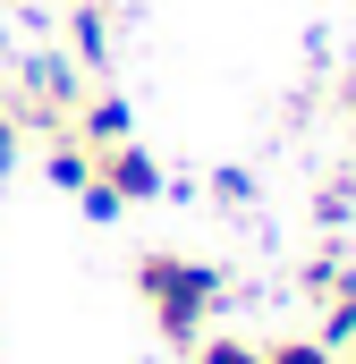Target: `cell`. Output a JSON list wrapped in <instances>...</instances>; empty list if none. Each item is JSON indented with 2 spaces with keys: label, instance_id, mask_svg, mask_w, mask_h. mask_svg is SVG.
I'll use <instances>...</instances> for the list:
<instances>
[{
  "label": "cell",
  "instance_id": "6da1fadb",
  "mask_svg": "<svg viewBox=\"0 0 356 364\" xmlns=\"http://www.w3.org/2000/svg\"><path fill=\"white\" fill-rule=\"evenodd\" d=\"M136 296L153 305V331H162L170 348H195L204 322L221 314V272L195 263V255H145V263H136Z\"/></svg>",
  "mask_w": 356,
  "mask_h": 364
},
{
  "label": "cell",
  "instance_id": "7a4b0ae2",
  "mask_svg": "<svg viewBox=\"0 0 356 364\" xmlns=\"http://www.w3.org/2000/svg\"><path fill=\"white\" fill-rule=\"evenodd\" d=\"M93 178L110 186L119 203H162V195H170L162 161H153V153H145L136 136H127V144H110V153H93Z\"/></svg>",
  "mask_w": 356,
  "mask_h": 364
},
{
  "label": "cell",
  "instance_id": "3957f363",
  "mask_svg": "<svg viewBox=\"0 0 356 364\" xmlns=\"http://www.w3.org/2000/svg\"><path fill=\"white\" fill-rule=\"evenodd\" d=\"M68 136H77L85 153H110V144H127V136H136V110H127L119 93H85V102L68 110Z\"/></svg>",
  "mask_w": 356,
  "mask_h": 364
},
{
  "label": "cell",
  "instance_id": "277c9868",
  "mask_svg": "<svg viewBox=\"0 0 356 364\" xmlns=\"http://www.w3.org/2000/svg\"><path fill=\"white\" fill-rule=\"evenodd\" d=\"M43 178L60 186V195H77V186L93 178V153H85V144H77V136H68V127H60V136L43 144Z\"/></svg>",
  "mask_w": 356,
  "mask_h": 364
},
{
  "label": "cell",
  "instance_id": "5b68a950",
  "mask_svg": "<svg viewBox=\"0 0 356 364\" xmlns=\"http://www.w3.org/2000/svg\"><path fill=\"white\" fill-rule=\"evenodd\" d=\"M68 60H85V68L110 60V9H102V0H85V9L68 17Z\"/></svg>",
  "mask_w": 356,
  "mask_h": 364
},
{
  "label": "cell",
  "instance_id": "8992f818",
  "mask_svg": "<svg viewBox=\"0 0 356 364\" xmlns=\"http://www.w3.org/2000/svg\"><path fill=\"white\" fill-rule=\"evenodd\" d=\"M348 339H356V272H340V279H331V296H323V348L340 356Z\"/></svg>",
  "mask_w": 356,
  "mask_h": 364
},
{
  "label": "cell",
  "instance_id": "52a82bcc",
  "mask_svg": "<svg viewBox=\"0 0 356 364\" xmlns=\"http://www.w3.org/2000/svg\"><path fill=\"white\" fill-rule=\"evenodd\" d=\"M195 364H263V348H246V339H195Z\"/></svg>",
  "mask_w": 356,
  "mask_h": 364
},
{
  "label": "cell",
  "instance_id": "ba28073f",
  "mask_svg": "<svg viewBox=\"0 0 356 364\" xmlns=\"http://www.w3.org/2000/svg\"><path fill=\"white\" fill-rule=\"evenodd\" d=\"M263 364H340L323 339H280V348H263Z\"/></svg>",
  "mask_w": 356,
  "mask_h": 364
},
{
  "label": "cell",
  "instance_id": "9c48e42d",
  "mask_svg": "<svg viewBox=\"0 0 356 364\" xmlns=\"http://www.w3.org/2000/svg\"><path fill=\"white\" fill-rule=\"evenodd\" d=\"M17 153H26V119H17V102H0V178L17 170Z\"/></svg>",
  "mask_w": 356,
  "mask_h": 364
},
{
  "label": "cell",
  "instance_id": "30bf717a",
  "mask_svg": "<svg viewBox=\"0 0 356 364\" xmlns=\"http://www.w3.org/2000/svg\"><path fill=\"white\" fill-rule=\"evenodd\" d=\"M77 203H85L93 220H119V212H127V203H119V195H110L102 178H85V186H77Z\"/></svg>",
  "mask_w": 356,
  "mask_h": 364
},
{
  "label": "cell",
  "instance_id": "8fae6325",
  "mask_svg": "<svg viewBox=\"0 0 356 364\" xmlns=\"http://www.w3.org/2000/svg\"><path fill=\"white\" fill-rule=\"evenodd\" d=\"M212 195H221V203H246L255 178H246V170H212Z\"/></svg>",
  "mask_w": 356,
  "mask_h": 364
},
{
  "label": "cell",
  "instance_id": "7c38bea8",
  "mask_svg": "<svg viewBox=\"0 0 356 364\" xmlns=\"http://www.w3.org/2000/svg\"><path fill=\"white\" fill-rule=\"evenodd\" d=\"M356 212V186H323V220H331V229H340V220H348Z\"/></svg>",
  "mask_w": 356,
  "mask_h": 364
},
{
  "label": "cell",
  "instance_id": "4fadbf2b",
  "mask_svg": "<svg viewBox=\"0 0 356 364\" xmlns=\"http://www.w3.org/2000/svg\"><path fill=\"white\" fill-rule=\"evenodd\" d=\"M331 279H340V263H331V255H314V263H305V296H331Z\"/></svg>",
  "mask_w": 356,
  "mask_h": 364
},
{
  "label": "cell",
  "instance_id": "5bb4252c",
  "mask_svg": "<svg viewBox=\"0 0 356 364\" xmlns=\"http://www.w3.org/2000/svg\"><path fill=\"white\" fill-rule=\"evenodd\" d=\"M348 364H356V339H348Z\"/></svg>",
  "mask_w": 356,
  "mask_h": 364
}]
</instances>
